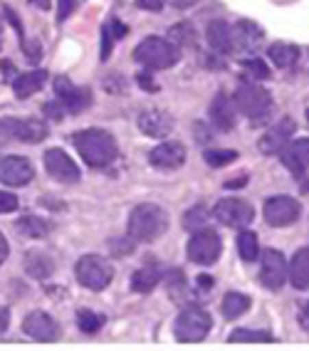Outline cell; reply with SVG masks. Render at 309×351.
Here are the masks:
<instances>
[{
    "label": "cell",
    "mask_w": 309,
    "mask_h": 351,
    "mask_svg": "<svg viewBox=\"0 0 309 351\" xmlns=\"http://www.w3.org/2000/svg\"><path fill=\"white\" fill-rule=\"evenodd\" d=\"M45 114H47V117H52V119H62V117H64V109H62V104L47 101V104H45Z\"/></svg>",
    "instance_id": "obj_44"
},
{
    "label": "cell",
    "mask_w": 309,
    "mask_h": 351,
    "mask_svg": "<svg viewBox=\"0 0 309 351\" xmlns=\"http://www.w3.org/2000/svg\"><path fill=\"white\" fill-rule=\"evenodd\" d=\"M295 129H297L295 119H290V117L280 119L277 124L267 129L265 136L260 138V151H262V154H267V156H272V154H280L284 146L290 144V138H292V134H295Z\"/></svg>",
    "instance_id": "obj_16"
},
{
    "label": "cell",
    "mask_w": 309,
    "mask_h": 351,
    "mask_svg": "<svg viewBox=\"0 0 309 351\" xmlns=\"http://www.w3.org/2000/svg\"><path fill=\"white\" fill-rule=\"evenodd\" d=\"M72 141H75V149L79 151V156L84 158V163L92 166V169H104V166L114 163V158L119 156L116 138L109 132H104V129H84V132H77L72 136Z\"/></svg>",
    "instance_id": "obj_1"
},
{
    "label": "cell",
    "mask_w": 309,
    "mask_h": 351,
    "mask_svg": "<svg viewBox=\"0 0 309 351\" xmlns=\"http://www.w3.org/2000/svg\"><path fill=\"white\" fill-rule=\"evenodd\" d=\"M5 18L13 23V27H15V32H18V38H20V43H23V23L18 20V15L10 10V8H5Z\"/></svg>",
    "instance_id": "obj_46"
},
{
    "label": "cell",
    "mask_w": 309,
    "mask_h": 351,
    "mask_svg": "<svg viewBox=\"0 0 309 351\" xmlns=\"http://www.w3.org/2000/svg\"><path fill=\"white\" fill-rule=\"evenodd\" d=\"M8 324H10V312L5 307H0V334H5Z\"/></svg>",
    "instance_id": "obj_49"
},
{
    "label": "cell",
    "mask_w": 309,
    "mask_h": 351,
    "mask_svg": "<svg viewBox=\"0 0 309 351\" xmlns=\"http://www.w3.org/2000/svg\"><path fill=\"white\" fill-rule=\"evenodd\" d=\"M210 326H213V319H210V314L206 309L198 307V304H186L176 317L173 334L183 344H196V341H203L208 337Z\"/></svg>",
    "instance_id": "obj_5"
},
{
    "label": "cell",
    "mask_w": 309,
    "mask_h": 351,
    "mask_svg": "<svg viewBox=\"0 0 309 351\" xmlns=\"http://www.w3.org/2000/svg\"><path fill=\"white\" fill-rule=\"evenodd\" d=\"M129 35V27L124 25V23H119V20H109V23H104V27H101V60H109V55H112V47L116 40L127 38Z\"/></svg>",
    "instance_id": "obj_27"
},
{
    "label": "cell",
    "mask_w": 309,
    "mask_h": 351,
    "mask_svg": "<svg viewBox=\"0 0 309 351\" xmlns=\"http://www.w3.org/2000/svg\"><path fill=\"white\" fill-rule=\"evenodd\" d=\"M221 250H223L221 238L210 228H201L188 240V260L196 265H213L221 257Z\"/></svg>",
    "instance_id": "obj_8"
},
{
    "label": "cell",
    "mask_w": 309,
    "mask_h": 351,
    "mask_svg": "<svg viewBox=\"0 0 309 351\" xmlns=\"http://www.w3.org/2000/svg\"><path fill=\"white\" fill-rule=\"evenodd\" d=\"M35 169L25 156H3L0 158V183L5 186H25L32 181Z\"/></svg>",
    "instance_id": "obj_14"
},
{
    "label": "cell",
    "mask_w": 309,
    "mask_h": 351,
    "mask_svg": "<svg viewBox=\"0 0 309 351\" xmlns=\"http://www.w3.org/2000/svg\"><path fill=\"white\" fill-rule=\"evenodd\" d=\"M287 277L295 289H309V247L295 252L292 263H287Z\"/></svg>",
    "instance_id": "obj_21"
},
{
    "label": "cell",
    "mask_w": 309,
    "mask_h": 351,
    "mask_svg": "<svg viewBox=\"0 0 309 351\" xmlns=\"http://www.w3.org/2000/svg\"><path fill=\"white\" fill-rule=\"evenodd\" d=\"M0 45H3V38H0Z\"/></svg>",
    "instance_id": "obj_56"
},
{
    "label": "cell",
    "mask_w": 309,
    "mask_h": 351,
    "mask_svg": "<svg viewBox=\"0 0 309 351\" xmlns=\"http://www.w3.org/2000/svg\"><path fill=\"white\" fill-rule=\"evenodd\" d=\"M161 282V270H158L156 265H144L141 270H136L132 275V289L134 292H139V295H146V292H151L156 285Z\"/></svg>",
    "instance_id": "obj_26"
},
{
    "label": "cell",
    "mask_w": 309,
    "mask_h": 351,
    "mask_svg": "<svg viewBox=\"0 0 309 351\" xmlns=\"http://www.w3.org/2000/svg\"><path fill=\"white\" fill-rule=\"evenodd\" d=\"M25 270L35 280H47L55 272V260L42 250H32L25 255Z\"/></svg>",
    "instance_id": "obj_25"
},
{
    "label": "cell",
    "mask_w": 309,
    "mask_h": 351,
    "mask_svg": "<svg viewBox=\"0 0 309 351\" xmlns=\"http://www.w3.org/2000/svg\"><path fill=\"white\" fill-rule=\"evenodd\" d=\"M227 339H230V344H240V341H245V344H250V341L262 344V341H275V334L267 332V329H235Z\"/></svg>",
    "instance_id": "obj_31"
},
{
    "label": "cell",
    "mask_w": 309,
    "mask_h": 351,
    "mask_svg": "<svg viewBox=\"0 0 309 351\" xmlns=\"http://www.w3.org/2000/svg\"><path fill=\"white\" fill-rule=\"evenodd\" d=\"M280 158L292 176H302L309 169V138H299V141L287 144L280 151Z\"/></svg>",
    "instance_id": "obj_20"
},
{
    "label": "cell",
    "mask_w": 309,
    "mask_h": 351,
    "mask_svg": "<svg viewBox=\"0 0 309 351\" xmlns=\"http://www.w3.org/2000/svg\"><path fill=\"white\" fill-rule=\"evenodd\" d=\"M243 69H245V75L255 77V80H267V77H270V69L260 62V60H247V62L243 64Z\"/></svg>",
    "instance_id": "obj_38"
},
{
    "label": "cell",
    "mask_w": 309,
    "mask_h": 351,
    "mask_svg": "<svg viewBox=\"0 0 309 351\" xmlns=\"http://www.w3.org/2000/svg\"><path fill=\"white\" fill-rule=\"evenodd\" d=\"M215 220H221L223 226L227 228H245L253 223L255 210L247 201H240V198H225L215 206L213 210Z\"/></svg>",
    "instance_id": "obj_11"
},
{
    "label": "cell",
    "mask_w": 309,
    "mask_h": 351,
    "mask_svg": "<svg viewBox=\"0 0 309 351\" xmlns=\"http://www.w3.org/2000/svg\"><path fill=\"white\" fill-rule=\"evenodd\" d=\"M221 309L225 319H238V317H243V314L250 309V297L240 295V292H227V295L223 297Z\"/></svg>",
    "instance_id": "obj_29"
},
{
    "label": "cell",
    "mask_w": 309,
    "mask_h": 351,
    "mask_svg": "<svg viewBox=\"0 0 309 351\" xmlns=\"http://www.w3.org/2000/svg\"><path fill=\"white\" fill-rule=\"evenodd\" d=\"M134 60L144 64L146 69L158 72V69H171L181 60V50L171 40L164 38H146L136 45L134 50Z\"/></svg>",
    "instance_id": "obj_3"
},
{
    "label": "cell",
    "mask_w": 309,
    "mask_h": 351,
    "mask_svg": "<svg viewBox=\"0 0 309 351\" xmlns=\"http://www.w3.org/2000/svg\"><path fill=\"white\" fill-rule=\"evenodd\" d=\"M149 161H151L153 169L176 171L186 163V146L181 141H164L149 154Z\"/></svg>",
    "instance_id": "obj_15"
},
{
    "label": "cell",
    "mask_w": 309,
    "mask_h": 351,
    "mask_svg": "<svg viewBox=\"0 0 309 351\" xmlns=\"http://www.w3.org/2000/svg\"><path fill=\"white\" fill-rule=\"evenodd\" d=\"M208 210H206V206H193L188 210V213L183 215V228L186 230H201V228H206V223H208Z\"/></svg>",
    "instance_id": "obj_35"
},
{
    "label": "cell",
    "mask_w": 309,
    "mask_h": 351,
    "mask_svg": "<svg viewBox=\"0 0 309 351\" xmlns=\"http://www.w3.org/2000/svg\"><path fill=\"white\" fill-rule=\"evenodd\" d=\"M210 119L213 124L221 129V132H233L235 121H238V107L235 101L225 95V92H218L210 101Z\"/></svg>",
    "instance_id": "obj_19"
},
{
    "label": "cell",
    "mask_w": 309,
    "mask_h": 351,
    "mask_svg": "<svg viewBox=\"0 0 309 351\" xmlns=\"http://www.w3.org/2000/svg\"><path fill=\"white\" fill-rule=\"evenodd\" d=\"M238 252L240 257L245 260V263H253V260H258L260 255V245H258V235L250 230H243L238 235Z\"/></svg>",
    "instance_id": "obj_32"
},
{
    "label": "cell",
    "mask_w": 309,
    "mask_h": 351,
    "mask_svg": "<svg viewBox=\"0 0 309 351\" xmlns=\"http://www.w3.org/2000/svg\"><path fill=\"white\" fill-rule=\"evenodd\" d=\"M23 50H25V55L30 57L32 62H38L40 57H42V45H40L38 40H30V43H23Z\"/></svg>",
    "instance_id": "obj_42"
},
{
    "label": "cell",
    "mask_w": 309,
    "mask_h": 351,
    "mask_svg": "<svg viewBox=\"0 0 309 351\" xmlns=\"http://www.w3.org/2000/svg\"><path fill=\"white\" fill-rule=\"evenodd\" d=\"M213 285H215V280L210 275H201L198 277V287L203 289V292H208V289H213Z\"/></svg>",
    "instance_id": "obj_48"
},
{
    "label": "cell",
    "mask_w": 309,
    "mask_h": 351,
    "mask_svg": "<svg viewBox=\"0 0 309 351\" xmlns=\"http://www.w3.org/2000/svg\"><path fill=\"white\" fill-rule=\"evenodd\" d=\"M136 5L144 8V10H151V13H158V10H164V0H136Z\"/></svg>",
    "instance_id": "obj_45"
},
{
    "label": "cell",
    "mask_w": 309,
    "mask_h": 351,
    "mask_svg": "<svg viewBox=\"0 0 309 351\" xmlns=\"http://www.w3.org/2000/svg\"><path fill=\"white\" fill-rule=\"evenodd\" d=\"M186 275H183L181 270H169L166 272V287H169V292H171V297H173V300H181V295L186 297V292H188V289H186Z\"/></svg>",
    "instance_id": "obj_36"
},
{
    "label": "cell",
    "mask_w": 309,
    "mask_h": 351,
    "mask_svg": "<svg viewBox=\"0 0 309 351\" xmlns=\"http://www.w3.org/2000/svg\"><path fill=\"white\" fill-rule=\"evenodd\" d=\"M45 169H47V173L60 183H77L79 178H82L79 166H77L62 149L45 151Z\"/></svg>",
    "instance_id": "obj_13"
},
{
    "label": "cell",
    "mask_w": 309,
    "mask_h": 351,
    "mask_svg": "<svg viewBox=\"0 0 309 351\" xmlns=\"http://www.w3.org/2000/svg\"><path fill=\"white\" fill-rule=\"evenodd\" d=\"M23 332L35 339V341H55V339H60L57 322L47 312H40V309L27 314L25 322H23Z\"/></svg>",
    "instance_id": "obj_17"
},
{
    "label": "cell",
    "mask_w": 309,
    "mask_h": 351,
    "mask_svg": "<svg viewBox=\"0 0 309 351\" xmlns=\"http://www.w3.org/2000/svg\"><path fill=\"white\" fill-rule=\"evenodd\" d=\"M284 280H287V260L280 250L267 247L262 252V265H260V282L272 292H277L284 285Z\"/></svg>",
    "instance_id": "obj_12"
},
{
    "label": "cell",
    "mask_w": 309,
    "mask_h": 351,
    "mask_svg": "<svg viewBox=\"0 0 309 351\" xmlns=\"http://www.w3.org/2000/svg\"><path fill=\"white\" fill-rule=\"evenodd\" d=\"M77 8V0H57V23L67 20Z\"/></svg>",
    "instance_id": "obj_39"
},
{
    "label": "cell",
    "mask_w": 309,
    "mask_h": 351,
    "mask_svg": "<svg viewBox=\"0 0 309 351\" xmlns=\"http://www.w3.org/2000/svg\"><path fill=\"white\" fill-rule=\"evenodd\" d=\"M45 136H47V126L38 119H15V117L0 119V138H13V141H25V144H40Z\"/></svg>",
    "instance_id": "obj_7"
},
{
    "label": "cell",
    "mask_w": 309,
    "mask_h": 351,
    "mask_svg": "<svg viewBox=\"0 0 309 351\" xmlns=\"http://www.w3.org/2000/svg\"><path fill=\"white\" fill-rule=\"evenodd\" d=\"M307 121H309V112H307Z\"/></svg>",
    "instance_id": "obj_55"
},
{
    "label": "cell",
    "mask_w": 309,
    "mask_h": 351,
    "mask_svg": "<svg viewBox=\"0 0 309 351\" xmlns=\"http://www.w3.org/2000/svg\"><path fill=\"white\" fill-rule=\"evenodd\" d=\"M302 191H307V193H309V183H307V186H302Z\"/></svg>",
    "instance_id": "obj_54"
},
{
    "label": "cell",
    "mask_w": 309,
    "mask_h": 351,
    "mask_svg": "<svg viewBox=\"0 0 309 351\" xmlns=\"http://www.w3.org/2000/svg\"><path fill=\"white\" fill-rule=\"evenodd\" d=\"M75 275L79 280V285H84L92 292H101L114 280V267L99 255H84L77 260Z\"/></svg>",
    "instance_id": "obj_6"
},
{
    "label": "cell",
    "mask_w": 309,
    "mask_h": 351,
    "mask_svg": "<svg viewBox=\"0 0 309 351\" xmlns=\"http://www.w3.org/2000/svg\"><path fill=\"white\" fill-rule=\"evenodd\" d=\"M55 95H57V99H60V104H62L64 112H70V114L84 112V109L92 104V92H89V87H77L67 77H57L55 80Z\"/></svg>",
    "instance_id": "obj_10"
},
{
    "label": "cell",
    "mask_w": 309,
    "mask_h": 351,
    "mask_svg": "<svg viewBox=\"0 0 309 351\" xmlns=\"http://www.w3.org/2000/svg\"><path fill=\"white\" fill-rule=\"evenodd\" d=\"M101 324H104V317H101V314L92 312V309H79V312H77V326H79L84 334H97L101 329Z\"/></svg>",
    "instance_id": "obj_33"
},
{
    "label": "cell",
    "mask_w": 309,
    "mask_h": 351,
    "mask_svg": "<svg viewBox=\"0 0 309 351\" xmlns=\"http://www.w3.org/2000/svg\"><path fill=\"white\" fill-rule=\"evenodd\" d=\"M15 208H18V198L8 191H0V213H13Z\"/></svg>",
    "instance_id": "obj_41"
},
{
    "label": "cell",
    "mask_w": 309,
    "mask_h": 351,
    "mask_svg": "<svg viewBox=\"0 0 309 351\" xmlns=\"http://www.w3.org/2000/svg\"><path fill=\"white\" fill-rule=\"evenodd\" d=\"M304 314H307V319H309V302H307V307H304Z\"/></svg>",
    "instance_id": "obj_53"
},
{
    "label": "cell",
    "mask_w": 309,
    "mask_h": 351,
    "mask_svg": "<svg viewBox=\"0 0 309 351\" xmlns=\"http://www.w3.org/2000/svg\"><path fill=\"white\" fill-rule=\"evenodd\" d=\"M267 55H270L272 62L282 69L295 67V62L299 60V50H297L295 45H284V43H275L270 50H267Z\"/></svg>",
    "instance_id": "obj_30"
},
{
    "label": "cell",
    "mask_w": 309,
    "mask_h": 351,
    "mask_svg": "<svg viewBox=\"0 0 309 351\" xmlns=\"http://www.w3.org/2000/svg\"><path fill=\"white\" fill-rule=\"evenodd\" d=\"M203 158H206V163H208L210 169H223L227 163H233L238 158V154L227 149H208L203 151Z\"/></svg>",
    "instance_id": "obj_34"
},
{
    "label": "cell",
    "mask_w": 309,
    "mask_h": 351,
    "mask_svg": "<svg viewBox=\"0 0 309 351\" xmlns=\"http://www.w3.org/2000/svg\"><path fill=\"white\" fill-rule=\"evenodd\" d=\"M8 255H10V245H8L5 235H3V232H0V265L5 263V260H8Z\"/></svg>",
    "instance_id": "obj_47"
},
{
    "label": "cell",
    "mask_w": 309,
    "mask_h": 351,
    "mask_svg": "<svg viewBox=\"0 0 309 351\" xmlns=\"http://www.w3.org/2000/svg\"><path fill=\"white\" fill-rule=\"evenodd\" d=\"M169 230V213L156 203H141L129 215V235L141 243L158 240Z\"/></svg>",
    "instance_id": "obj_2"
},
{
    "label": "cell",
    "mask_w": 309,
    "mask_h": 351,
    "mask_svg": "<svg viewBox=\"0 0 309 351\" xmlns=\"http://www.w3.org/2000/svg\"><path fill=\"white\" fill-rule=\"evenodd\" d=\"M171 43L176 45V47H181V45H193V40H196V32H193V27L188 25V23H178V25L171 27L169 32Z\"/></svg>",
    "instance_id": "obj_37"
},
{
    "label": "cell",
    "mask_w": 309,
    "mask_h": 351,
    "mask_svg": "<svg viewBox=\"0 0 309 351\" xmlns=\"http://www.w3.org/2000/svg\"><path fill=\"white\" fill-rule=\"evenodd\" d=\"M208 43L215 52L221 55H230L235 52V43H233V25H227L223 20H215L208 27Z\"/></svg>",
    "instance_id": "obj_22"
},
{
    "label": "cell",
    "mask_w": 309,
    "mask_h": 351,
    "mask_svg": "<svg viewBox=\"0 0 309 351\" xmlns=\"http://www.w3.org/2000/svg\"><path fill=\"white\" fill-rule=\"evenodd\" d=\"M166 3H171L173 8H190L193 3H198V0H166Z\"/></svg>",
    "instance_id": "obj_50"
},
{
    "label": "cell",
    "mask_w": 309,
    "mask_h": 351,
    "mask_svg": "<svg viewBox=\"0 0 309 351\" xmlns=\"http://www.w3.org/2000/svg\"><path fill=\"white\" fill-rule=\"evenodd\" d=\"M240 183H247V176H243V178H238V181H227L225 189H240Z\"/></svg>",
    "instance_id": "obj_52"
},
{
    "label": "cell",
    "mask_w": 309,
    "mask_h": 351,
    "mask_svg": "<svg viewBox=\"0 0 309 351\" xmlns=\"http://www.w3.org/2000/svg\"><path fill=\"white\" fill-rule=\"evenodd\" d=\"M45 82H47V72L45 69H32V72H25V75H18L13 82L15 97L18 99H27V97H32L35 92L42 89Z\"/></svg>",
    "instance_id": "obj_23"
},
{
    "label": "cell",
    "mask_w": 309,
    "mask_h": 351,
    "mask_svg": "<svg viewBox=\"0 0 309 351\" xmlns=\"http://www.w3.org/2000/svg\"><path fill=\"white\" fill-rule=\"evenodd\" d=\"M233 101H235V107H238V112L245 114L253 124H262L272 114V95L265 87H258L253 82L240 84Z\"/></svg>",
    "instance_id": "obj_4"
},
{
    "label": "cell",
    "mask_w": 309,
    "mask_h": 351,
    "mask_svg": "<svg viewBox=\"0 0 309 351\" xmlns=\"http://www.w3.org/2000/svg\"><path fill=\"white\" fill-rule=\"evenodd\" d=\"M260 40H262V30L250 20H240L238 25H233L235 50H255Z\"/></svg>",
    "instance_id": "obj_24"
},
{
    "label": "cell",
    "mask_w": 309,
    "mask_h": 351,
    "mask_svg": "<svg viewBox=\"0 0 309 351\" xmlns=\"http://www.w3.org/2000/svg\"><path fill=\"white\" fill-rule=\"evenodd\" d=\"M136 82H139V84L146 89V92H158V84H156V82H153L151 69H146V72H141V75L136 77Z\"/></svg>",
    "instance_id": "obj_43"
},
{
    "label": "cell",
    "mask_w": 309,
    "mask_h": 351,
    "mask_svg": "<svg viewBox=\"0 0 309 351\" xmlns=\"http://www.w3.org/2000/svg\"><path fill=\"white\" fill-rule=\"evenodd\" d=\"M0 67H3V72H5V77H8V80H10V77L15 75V69H13V62H8V60H5V62L0 64Z\"/></svg>",
    "instance_id": "obj_51"
},
{
    "label": "cell",
    "mask_w": 309,
    "mask_h": 351,
    "mask_svg": "<svg viewBox=\"0 0 309 351\" xmlns=\"http://www.w3.org/2000/svg\"><path fill=\"white\" fill-rule=\"evenodd\" d=\"M299 213H302V208H299V203H297L295 198H290V195H272V198L265 201V210H262L265 223L272 228L292 226V223L299 218Z\"/></svg>",
    "instance_id": "obj_9"
},
{
    "label": "cell",
    "mask_w": 309,
    "mask_h": 351,
    "mask_svg": "<svg viewBox=\"0 0 309 351\" xmlns=\"http://www.w3.org/2000/svg\"><path fill=\"white\" fill-rule=\"evenodd\" d=\"M136 124H139V129L146 134V136L164 138L173 132L176 121H173V117H171L169 112H164V109H146V112L139 114Z\"/></svg>",
    "instance_id": "obj_18"
},
{
    "label": "cell",
    "mask_w": 309,
    "mask_h": 351,
    "mask_svg": "<svg viewBox=\"0 0 309 351\" xmlns=\"http://www.w3.org/2000/svg\"><path fill=\"white\" fill-rule=\"evenodd\" d=\"M15 230H18V235H23V238L38 240V238H45V235H50L52 223L38 218V215H25V218H20L18 223H15Z\"/></svg>",
    "instance_id": "obj_28"
},
{
    "label": "cell",
    "mask_w": 309,
    "mask_h": 351,
    "mask_svg": "<svg viewBox=\"0 0 309 351\" xmlns=\"http://www.w3.org/2000/svg\"><path fill=\"white\" fill-rule=\"evenodd\" d=\"M112 252L114 255H132L134 252V238L112 240Z\"/></svg>",
    "instance_id": "obj_40"
}]
</instances>
